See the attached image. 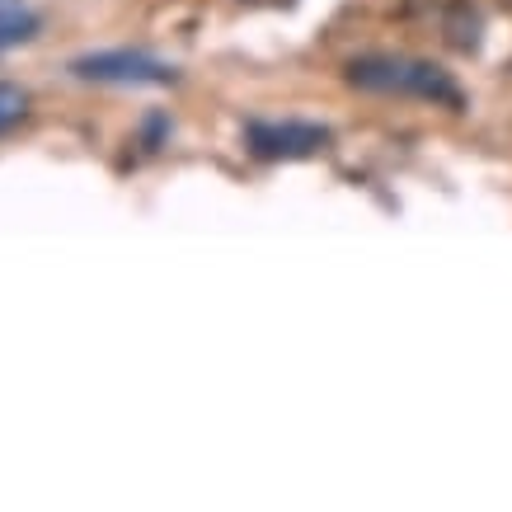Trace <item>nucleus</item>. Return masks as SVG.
Segmentation results:
<instances>
[{
    "instance_id": "nucleus-7",
    "label": "nucleus",
    "mask_w": 512,
    "mask_h": 512,
    "mask_svg": "<svg viewBox=\"0 0 512 512\" xmlns=\"http://www.w3.org/2000/svg\"><path fill=\"white\" fill-rule=\"evenodd\" d=\"M15 10H19V0H0V19H5V15H15Z\"/></svg>"
},
{
    "instance_id": "nucleus-5",
    "label": "nucleus",
    "mask_w": 512,
    "mask_h": 512,
    "mask_svg": "<svg viewBox=\"0 0 512 512\" xmlns=\"http://www.w3.org/2000/svg\"><path fill=\"white\" fill-rule=\"evenodd\" d=\"M24 113H29V94L19 90V85H10V80H0V132L24 123Z\"/></svg>"
},
{
    "instance_id": "nucleus-4",
    "label": "nucleus",
    "mask_w": 512,
    "mask_h": 512,
    "mask_svg": "<svg viewBox=\"0 0 512 512\" xmlns=\"http://www.w3.org/2000/svg\"><path fill=\"white\" fill-rule=\"evenodd\" d=\"M442 33H447V43L456 47V52H480V33H484L480 10H470V0L447 5V15H442Z\"/></svg>"
},
{
    "instance_id": "nucleus-3",
    "label": "nucleus",
    "mask_w": 512,
    "mask_h": 512,
    "mask_svg": "<svg viewBox=\"0 0 512 512\" xmlns=\"http://www.w3.org/2000/svg\"><path fill=\"white\" fill-rule=\"evenodd\" d=\"M325 141H329V127L296 123V118L245 127L249 156H259V160H306V156H315V151H325Z\"/></svg>"
},
{
    "instance_id": "nucleus-2",
    "label": "nucleus",
    "mask_w": 512,
    "mask_h": 512,
    "mask_svg": "<svg viewBox=\"0 0 512 512\" xmlns=\"http://www.w3.org/2000/svg\"><path fill=\"white\" fill-rule=\"evenodd\" d=\"M80 80H99V85H170L179 71L160 62L141 47H109V52H85L71 62Z\"/></svg>"
},
{
    "instance_id": "nucleus-1",
    "label": "nucleus",
    "mask_w": 512,
    "mask_h": 512,
    "mask_svg": "<svg viewBox=\"0 0 512 512\" xmlns=\"http://www.w3.org/2000/svg\"><path fill=\"white\" fill-rule=\"evenodd\" d=\"M348 85L372 94H414L433 109H466V90L433 62H414V57H353L348 62Z\"/></svg>"
},
{
    "instance_id": "nucleus-6",
    "label": "nucleus",
    "mask_w": 512,
    "mask_h": 512,
    "mask_svg": "<svg viewBox=\"0 0 512 512\" xmlns=\"http://www.w3.org/2000/svg\"><path fill=\"white\" fill-rule=\"evenodd\" d=\"M33 33H38V19L33 15H5L0 19V47H15V43H29Z\"/></svg>"
}]
</instances>
